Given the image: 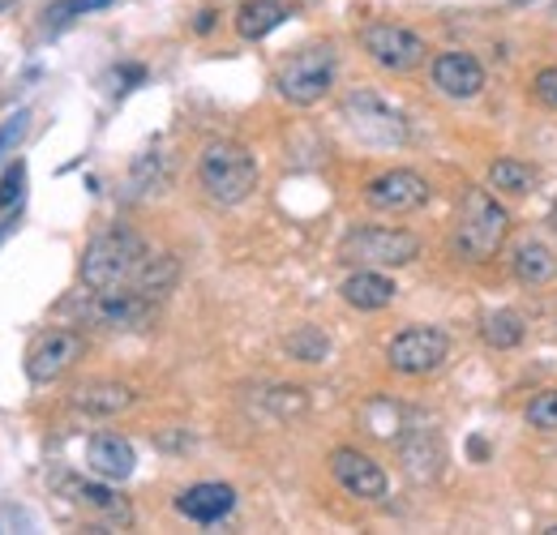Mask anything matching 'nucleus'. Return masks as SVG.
Here are the masks:
<instances>
[{
	"label": "nucleus",
	"instance_id": "ddd939ff",
	"mask_svg": "<svg viewBox=\"0 0 557 535\" xmlns=\"http://www.w3.org/2000/svg\"><path fill=\"white\" fill-rule=\"evenodd\" d=\"M429 77H433V86L446 99H476L485 90V65L472 52H442V57H433Z\"/></svg>",
	"mask_w": 557,
	"mask_h": 535
},
{
	"label": "nucleus",
	"instance_id": "cd10ccee",
	"mask_svg": "<svg viewBox=\"0 0 557 535\" xmlns=\"http://www.w3.org/2000/svg\"><path fill=\"white\" fill-rule=\"evenodd\" d=\"M22 189H26V163L17 159V163L4 167V181H0V210H9L13 201L22 198Z\"/></svg>",
	"mask_w": 557,
	"mask_h": 535
},
{
	"label": "nucleus",
	"instance_id": "1a4fd4ad",
	"mask_svg": "<svg viewBox=\"0 0 557 535\" xmlns=\"http://www.w3.org/2000/svg\"><path fill=\"white\" fill-rule=\"evenodd\" d=\"M446 356H450V338L437 326H408V331H399V335L391 338V347H386V364L395 373H404V377L437 373L446 364Z\"/></svg>",
	"mask_w": 557,
	"mask_h": 535
},
{
	"label": "nucleus",
	"instance_id": "4468645a",
	"mask_svg": "<svg viewBox=\"0 0 557 535\" xmlns=\"http://www.w3.org/2000/svg\"><path fill=\"white\" fill-rule=\"evenodd\" d=\"M65 488H70L73 506H82L86 514H95L99 527H116V532L134 527V510H129V501L116 497V493L108 488V480H103V484H95V480H65Z\"/></svg>",
	"mask_w": 557,
	"mask_h": 535
},
{
	"label": "nucleus",
	"instance_id": "0eeeda50",
	"mask_svg": "<svg viewBox=\"0 0 557 535\" xmlns=\"http://www.w3.org/2000/svg\"><path fill=\"white\" fill-rule=\"evenodd\" d=\"M344 121H348L351 134L360 137V141H369V146H404L408 141L404 112L391 108L382 95H373L364 86L344 95Z\"/></svg>",
	"mask_w": 557,
	"mask_h": 535
},
{
	"label": "nucleus",
	"instance_id": "bb28decb",
	"mask_svg": "<svg viewBox=\"0 0 557 535\" xmlns=\"http://www.w3.org/2000/svg\"><path fill=\"white\" fill-rule=\"evenodd\" d=\"M523 420H528L532 428H541V433H557V390H545V395H536V399L528 402Z\"/></svg>",
	"mask_w": 557,
	"mask_h": 535
},
{
	"label": "nucleus",
	"instance_id": "5701e85b",
	"mask_svg": "<svg viewBox=\"0 0 557 535\" xmlns=\"http://www.w3.org/2000/svg\"><path fill=\"white\" fill-rule=\"evenodd\" d=\"M176 278H181V262H176L172 253H150V258L141 262L134 287H138L141 296H150V300H163V296L176 287Z\"/></svg>",
	"mask_w": 557,
	"mask_h": 535
},
{
	"label": "nucleus",
	"instance_id": "6e6552de",
	"mask_svg": "<svg viewBox=\"0 0 557 535\" xmlns=\"http://www.w3.org/2000/svg\"><path fill=\"white\" fill-rule=\"evenodd\" d=\"M360 48L369 52L373 65L386 69V73H412L429 57V43L420 39L417 30L395 26V22H369L360 30Z\"/></svg>",
	"mask_w": 557,
	"mask_h": 535
},
{
	"label": "nucleus",
	"instance_id": "a211bd4d",
	"mask_svg": "<svg viewBox=\"0 0 557 535\" xmlns=\"http://www.w3.org/2000/svg\"><path fill=\"white\" fill-rule=\"evenodd\" d=\"M73 407L86 415H121L134 407V390L125 382H86L73 390Z\"/></svg>",
	"mask_w": 557,
	"mask_h": 535
},
{
	"label": "nucleus",
	"instance_id": "f257e3e1",
	"mask_svg": "<svg viewBox=\"0 0 557 535\" xmlns=\"http://www.w3.org/2000/svg\"><path fill=\"white\" fill-rule=\"evenodd\" d=\"M150 258L146 240H141L134 227L116 223L108 232H99L86 253H82V283L86 287H134L141 262Z\"/></svg>",
	"mask_w": 557,
	"mask_h": 535
},
{
	"label": "nucleus",
	"instance_id": "39448f33",
	"mask_svg": "<svg viewBox=\"0 0 557 535\" xmlns=\"http://www.w3.org/2000/svg\"><path fill=\"white\" fill-rule=\"evenodd\" d=\"M335 69H339V57L331 43H313V48H300L296 57H287L275 73V90L296 103V108H313L331 95L335 86Z\"/></svg>",
	"mask_w": 557,
	"mask_h": 535
},
{
	"label": "nucleus",
	"instance_id": "c85d7f7f",
	"mask_svg": "<svg viewBox=\"0 0 557 535\" xmlns=\"http://www.w3.org/2000/svg\"><path fill=\"white\" fill-rule=\"evenodd\" d=\"M532 99H536L541 108H554L557 112V65L541 69V73L532 77Z\"/></svg>",
	"mask_w": 557,
	"mask_h": 535
},
{
	"label": "nucleus",
	"instance_id": "2eb2a0df",
	"mask_svg": "<svg viewBox=\"0 0 557 535\" xmlns=\"http://www.w3.org/2000/svg\"><path fill=\"white\" fill-rule=\"evenodd\" d=\"M176 510L189 519V523H219L236 510V488L232 484H219V480H207V484H189L181 497H176Z\"/></svg>",
	"mask_w": 557,
	"mask_h": 535
},
{
	"label": "nucleus",
	"instance_id": "dca6fc26",
	"mask_svg": "<svg viewBox=\"0 0 557 535\" xmlns=\"http://www.w3.org/2000/svg\"><path fill=\"white\" fill-rule=\"evenodd\" d=\"M86 468L95 471L99 480H108V484H121V480L134 475L138 455H134V446H129L125 437L99 433V437H90V446H86Z\"/></svg>",
	"mask_w": 557,
	"mask_h": 535
},
{
	"label": "nucleus",
	"instance_id": "9d476101",
	"mask_svg": "<svg viewBox=\"0 0 557 535\" xmlns=\"http://www.w3.org/2000/svg\"><path fill=\"white\" fill-rule=\"evenodd\" d=\"M429 198H433L429 181L412 167H391L364 185V206L382 214H412L420 206H429Z\"/></svg>",
	"mask_w": 557,
	"mask_h": 535
},
{
	"label": "nucleus",
	"instance_id": "aec40b11",
	"mask_svg": "<svg viewBox=\"0 0 557 535\" xmlns=\"http://www.w3.org/2000/svg\"><path fill=\"white\" fill-rule=\"evenodd\" d=\"M510 270H515V278L523 287H545L557 274V253L549 245H541V240H523L515 249V258H510Z\"/></svg>",
	"mask_w": 557,
	"mask_h": 535
},
{
	"label": "nucleus",
	"instance_id": "6ab92c4d",
	"mask_svg": "<svg viewBox=\"0 0 557 535\" xmlns=\"http://www.w3.org/2000/svg\"><path fill=\"white\" fill-rule=\"evenodd\" d=\"M287 17H292V9H287L283 0H245V4L236 9V35L249 39V43H258V39H267L271 30H278Z\"/></svg>",
	"mask_w": 557,
	"mask_h": 535
},
{
	"label": "nucleus",
	"instance_id": "c756f323",
	"mask_svg": "<svg viewBox=\"0 0 557 535\" xmlns=\"http://www.w3.org/2000/svg\"><path fill=\"white\" fill-rule=\"evenodd\" d=\"M26 121H30V112H26V108H17V112H13V116L0 125V154H4V150H13V146L22 141V134H26Z\"/></svg>",
	"mask_w": 557,
	"mask_h": 535
},
{
	"label": "nucleus",
	"instance_id": "7ed1b4c3",
	"mask_svg": "<svg viewBox=\"0 0 557 535\" xmlns=\"http://www.w3.org/2000/svg\"><path fill=\"white\" fill-rule=\"evenodd\" d=\"M510 232L506 206L493 198L488 189H468L455 214V253L468 262H488Z\"/></svg>",
	"mask_w": 557,
	"mask_h": 535
},
{
	"label": "nucleus",
	"instance_id": "9b49d317",
	"mask_svg": "<svg viewBox=\"0 0 557 535\" xmlns=\"http://www.w3.org/2000/svg\"><path fill=\"white\" fill-rule=\"evenodd\" d=\"M82 351H86V338L77 331H48V335L35 338L30 351H26V377L35 386H52L82 360Z\"/></svg>",
	"mask_w": 557,
	"mask_h": 535
},
{
	"label": "nucleus",
	"instance_id": "7c9ffc66",
	"mask_svg": "<svg viewBox=\"0 0 557 535\" xmlns=\"http://www.w3.org/2000/svg\"><path fill=\"white\" fill-rule=\"evenodd\" d=\"M210 26H214V13H210V9H207V13H198V22H194V30H198V35H207Z\"/></svg>",
	"mask_w": 557,
	"mask_h": 535
},
{
	"label": "nucleus",
	"instance_id": "f3484780",
	"mask_svg": "<svg viewBox=\"0 0 557 535\" xmlns=\"http://www.w3.org/2000/svg\"><path fill=\"white\" fill-rule=\"evenodd\" d=\"M339 291H344V300H348L351 309H360V313H377V309H386L395 300V283L373 266H356L344 278Z\"/></svg>",
	"mask_w": 557,
	"mask_h": 535
},
{
	"label": "nucleus",
	"instance_id": "f03ea898",
	"mask_svg": "<svg viewBox=\"0 0 557 535\" xmlns=\"http://www.w3.org/2000/svg\"><path fill=\"white\" fill-rule=\"evenodd\" d=\"M198 181L214 206H240L258 189V159L240 141H207L198 154Z\"/></svg>",
	"mask_w": 557,
	"mask_h": 535
},
{
	"label": "nucleus",
	"instance_id": "2f4dec72",
	"mask_svg": "<svg viewBox=\"0 0 557 535\" xmlns=\"http://www.w3.org/2000/svg\"><path fill=\"white\" fill-rule=\"evenodd\" d=\"M549 535H557V527H549Z\"/></svg>",
	"mask_w": 557,
	"mask_h": 535
},
{
	"label": "nucleus",
	"instance_id": "412c9836",
	"mask_svg": "<svg viewBox=\"0 0 557 535\" xmlns=\"http://www.w3.org/2000/svg\"><path fill=\"white\" fill-rule=\"evenodd\" d=\"M168 181H172L168 154H163V150H141L138 159H134V167H129V194H125V198L141 201V198H150V194H163Z\"/></svg>",
	"mask_w": 557,
	"mask_h": 535
},
{
	"label": "nucleus",
	"instance_id": "20e7f679",
	"mask_svg": "<svg viewBox=\"0 0 557 535\" xmlns=\"http://www.w3.org/2000/svg\"><path fill=\"white\" fill-rule=\"evenodd\" d=\"M70 309L99 331H150L159 318V300L141 296L138 287H86L73 296Z\"/></svg>",
	"mask_w": 557,
	"mask_h": 535
},
{
	"label": "nucleus",
	"instance_id": "393cba45",
	"mask_svg": "<svg viewBox=\"0 0 557 535\" xmlns=\"http://www.w3.org/2000/svg\"><path fill=\"white\" fill-rule=\"evenodd\" d=\"M326 351H331V338L322 335L318 326H300L296 335H287V356H296L305 364H322Z\"/></svg>",
	"mask_w": 557,
	"mask_h": 535
},
{
	"label": "nucleus",
	"instance_id": "b1692460",
	"mask_svg": "<svg viewBox=\"0 0 557 535\" xmlns=\"http://www.w3.org/2000/svg\"><path fill=\"white\" fill-rule=\"evenodd\" d=\"M488 189L510 194V198H523V194L536 189V167L523 163V159H497V163L488 167Z\"/></svg>",
	"mask_w": 557,
	"mask_h": 535
},
{
	"label": "nucleus",
	"instance_id": "a878e982",
	"mask_svg": "<svg viewBox=\"0 0 557 535\" xmlns=\"http://www.w3.org/2000/svg\"><path fill=\"white\" fill-rule=\"evenodd\" d=\"M108 4H116V0H57V4L44 9V17H48V26H65L73 17L95 13V9H108Z\"/></svg>",
	"mask_w": 557,
	"mask_h": 535
},
{
	"label": "nucleus",
	"instance_id": "f8f14e48",
	"mask_svg": "<svg viewBox=\"0 0 557 535\" xmlns=\"http://www.w3.org/2000/svg\"><path fill=\"white\" fill-rule=\"evenodd\" d=\"M331 475L339 480V488H344V493L360 497V501H382V497L391 493L386 471L377 468L364 450H351V446L331 450Z\"/></svg>",
	"mask_w": 557,
	"mask_h": 535
},
{
	"label": "nucleus",
	"instance_id": "4be33fe9",
	"mask_svg": "<svg viewBox=\"0 0 557 535\" xmlns=\"http://www.w3.org/2000/svg\"><path fill=\"white\" fill-rule=\"evenodd\" d=\"M481 338L493 351H515L528 338V318L519 309H493L481 318Z\"/></svg>",
	"mask_w": 557,
	"mask_h": 535
},
{
	"label": "nucleus",
	"instance_id": "423d86ee",
	"mask_svg": "<svg viewBox=\"0 0 557 535\" xmlns=\"http://www.w3.org/2000/svg\"><path fill=\"white\" fill-rule=\"evenodd\" d=\"M420 258V236L404 232V227H351L339 240V262L348 266H373V270H395L408 266Z\"/></svg>",
	"mask_w": 557,
	"mask_h": 535
}]
</instances>
